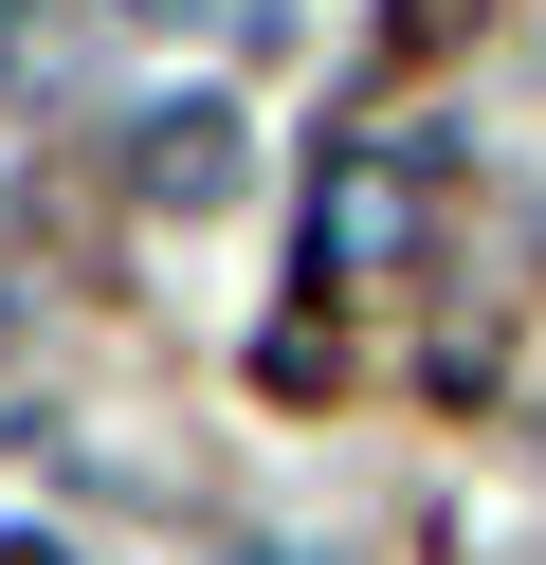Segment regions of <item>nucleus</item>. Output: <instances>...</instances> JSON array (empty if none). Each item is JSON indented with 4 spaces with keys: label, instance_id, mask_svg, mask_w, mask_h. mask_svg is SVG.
I'll return each mask as SVG.
<instances>
[{
    "label": "nucleus",
    "instance_id": "3",
    "mask_svg": "<svg viewBox=\"0 0 546 565\" xmlns=\"http://www.w3.org/2000/svg\"><path fill=\"white\" fill-rule=\"evenodd\" d=\"M19 38H36V0H0V74H19Z\"/></svg>",
    "mask_w": 546,
    "mask_h": 565
},
{
    "label": "nucleus",
    "instance_id": "4",
    "mask_svg": "<svg viewBox=\"0 0 546 565\" xmlns=\"http://www.w3.org/2000/svg\"><path fill=\"white\" fill-rule=\"evenodd\" d=\"M0 565H73V547H0Z\"/></svg>",
    "mask_w": 546,
    "mask_h": 565
},
{
    "label": "nucleus",
    "instance_id": "2",
    "mask_svg": "<svg viewBox=\"0 0 546 565\" xmlns=\"http://www.w3.org/2000/svg\"><path fill=\"white\" fill-rule=\"evenodd\" d=\"M128 183L164 201V220H218V201H237V110H218V92L146 110V128H128Z\"/></svg>",
    "mask_w": 546,
    "mask_h": 565
},
{
    "label": "nucleus",
    "instance_id": "1",
    "mask_svg": "<svg viewBox=\"0 0 546 565\" xmlns=\"http://www.w3.org/2000/svg\"><path fill=\"white\" fill-rule=\"evenodd\" d=\"M400 237H419V147H346L310 201V274H383Z\"/></svg>",
    "mask_w": 546,
    "mask_h": 565
},
{
    "label": "nucleus",
    "instance_id": "5",
    "mask_svg": "<svg viewBox=\"0 0 546 565\" xmlns=\"http://www.w3.org/2000/svg\"><path fill=\"white\" fill-rule=\"evenodd\" d=\"M237 565H310V547H237Z\"/></svg>",
    "mask_w": 546,
    "mask_h": 565
}]
</instances>
